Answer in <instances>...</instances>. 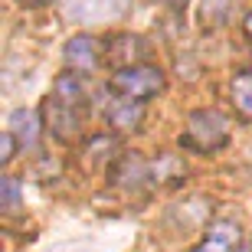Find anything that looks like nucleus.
<instances>
[{
	"instance_id": "1",
	"label": "nucleus",
	"mask_w": 252,
	"mask_h": 252,
	"mask_svg": "<svg viewBox=\"0 0 252 252\" xmlns=\"http://www.w3.org/2000/svg\"><path fill=\"white\" fill-rule=\"evenodd\" d=\"M226 141H229V125H226V118L216 112V108H196V112H190L187 131H184V138H180L184 148L216 151V148H223Z\"/></svg>"
},
{
	"instance_id": "2",
	"label": "nucleus",
	"mask_w": 252,
	"mask_h": 252,
	"mask_svg": "<svg viewBox=\"0 0 252 252\" xmlns=\"http://www.w3.org/2000/svg\"><path fill=\"white\" fill-rule=\"evenodd\" d=\"M160 89H164V75L154 65H128L112 75V92H118L122 98L144 102L151 95H158Z\"/></svg>"
},
{
	"instance_id": "3",
	"label": "nucleus",
	"mask_w": 252,
	"mask_h": 252,
	"mask_svg": "<svg viewBox=\"0 0 252 252\" xmlns=\"http://www.w3.org/2000/svg\"><path fill=\"white\" fill-rule=\"evenodd\" d=\"M43 122H46L49 134L63 144H75L82 138V118H79V108L75 105H65L63 98L49 95L46 105H43Z\"/></svg>"
},
{
	"instance_id": "4",
	"label": "nucleus",
	"mask_w": 252,
	"mask_h": 252,
	"mask_svg": "<svg viewBox=\"0 0 252 252\" xmlns=\"http://www.w3.org/2000/svg\"><path fill=\"white\" fill-rule=\"evenodd\" d=\"M128 10V0H65V17L79 23H108Z\"/></svg>"
},
{
	"instance_id": "5",
	"label": "nucleus",
	"mask_w": 252,
	"mask_h": 252,
	"mask_svg": "<svg viewBox=\"0 0 252 252\" xmlns=\"http://www.w3.org/2000/svg\"><path fill=\"white\" fill-rule=\"evenodd\" d=\"M102 49L105 46L95 36L79 33V36H72L69 43H65V63L72 65V69H79V72H89V69H95V65H98Z\"/></svg>"
},
{
	"instance_id": "6",
	"label": "nucleus",
	"mask_w": 252,
	"mask_h": 252,
	"mask_svg": "<svg viewBox=\"0 0 252 252\" xmlns=\"http://www.w3.org/2000/svg\"><path fill=\"white\" fill-rule=\"evenodd\" d=\"M144 53H148V43L141 36H131V33H122V36H115L112 43H108V63L122 65V69L134 65Z\"/></svg>"
},
{
	"instance_id": "7",
	"label": "nucleus",
	"mask_w": 252,
	"mask_h": 252,
	"mask_svg": "<svg viewBox=\"0 0 252 252\" xmlns=\"http://www.w3.org/2000/svg\"><path fill=\"white\" fill-rule=\"evenodd\" d=\"M236 246H239V229L233 223H216L206 233L203 246H196L193 252H233Z\"/></svg>"
},
{
	"instance_id": "8",
	"label": "nucleus",
	"mask_w": 252,
	"mask_h": 252,
	"mask_svg": "<svg viewBox=\"0 0 252 252\" xmlns=\"http://www.w3.org/2000/svg\"><path fill=\"white\" fill-rule=\"evenodd\" d=\"M10 131H13V138L20 141V148H33V144H36V131H39V115L27 112V108L13 112L10 115Z\"/></svg>"
},
{
	"instance_id": "9",
	"label": "nucleus",
	"mask_w": 252,
	"mask_h": 252,
	"mask_svg": "<svg viewBox=\"0 0 252 252\" xmlns=\"http://www.w3.org/2000/svg\"><path fill=\"white\" fill-rule=\"evenodd\" d=\"M141 118H144V108L134 98H125V102L108 108V122H112L115 131H134L141 125Z\"/></svg>"
},
{
	"instance_id": "10",
	"label": "nucleus",
	"mask_w": 252,
	"mask_h": 252,
	"mask_svg": "<svg viewBox=\"0 0 252 252\" xmlns=\"http://www.w3.org/2000/svg\"><path fill=\"white\" fill-rule=\"evenodd\" d=\"M144 177H148V167H144V160H141L138 154H125V158L115 164V170H112V184H122V187L141 184Z\"/></svg>"
},
{
	"instance_id": "11",
	"label": "nucleus",
	"mask_w": 252,
	"mask_h": 252,
	"mask_svg": "<svg viewBox=\"0 0 252 252\" xmlns=\"http://www.w3.org/2000/svg\"><path fill=\"white\" fill-rule=\"evenodd\" d=\"M53 95L56 98H63L65 105H79L85 98V89H82V79L75 72H63L56 79V89H53Z\"/></svg>"
},
{
	"instance_id": "12",
	"label": "nucleus",
	"mask_w": 252,
	"mask_h": 252,
	"mask_svg": "<svg viewBox=\"0 0 252 252\" xmlns=\"http://www.w3.org/2000/svg\"><path fill=\"white\" fill-rule=\"evenodd\" d=\"M233 105L239 108V115L252 118V72H239L233 79Z\"/></svg>"
},
{
	"instance_id": "13",
	"label": "nucleus",
	"mask_w": 252,
	"mask_h": 252,
	"mask_svg": "<svg viewBox=\"0 0 252 252\" xmlns=\"http://www.w3.org/2000/svg\"><path fill=\"white\" fill-rule=\"evenodd\" d=\"M17 206H20V187H17V180H13V177H7V180H3V210L13 213Z\"/></svg>"
},
{
	"instance_id": "14",
	"label": "nucleus",
	"mask_w": 252,
	"mask_h": 252,
	"mask_svg": "<svg viewBox=\"0 0 252 252\" xmlns=\"http://www.w3.org/2000/svg\"><path fill=\"white\" fill-rule=\"evenodd\" d=\"M13 148H17V138H13V131H3V160H13Z\"/></svg>"
},
{
	"instance_id": "15",
	"label": "nucleus",
	"mask_w": 252,
	"mask_h": 252,
	"mask_svg": "<svg viewBox=\"0 0 252 252\" xmlns=\"http://www.w3.org/2000/svg\"><path fill=\"white\" fill-rule=\"evenodd\" d=\"M160 3H164V7H170V10H184L190 0H160Z\"/></svg>"
},
{
	"instance_id": "16",
	"label": "nucleus",
	"mask_w": 252,
	"mask_h": 252,
	"mask_svg": "<svg viewBox=\"0 0 252 252\" xmlns=\"http://www.w3.org/2000/svg\"><path fill=\"white\" fill-rule=\"evenodd\" d=\"M243 27H246V33H249V36H252V13H249V17H246V23H243Z\"/></svg>"
},
{
	"instance_id": "17",
	"label": "nucleus",
	"mask_w": 252,
	"mask_h": 252,
	"mask_svg": "<svg viewBox=\"0 0 252 252\" xmlns=\"http://www.w3.org/2000/svg\"><path fill=\"white\" fill-rule=\"evenodd\" d=\"M239 252H252V243H246V246H239Z\"/></svg>"
},
{
	"instance_id": "18",
	"label": "nucleus",
	"mask_w": 252,
	"mask_h": 252,
	"mask_svg": "<svg viewBox=\"0 0 252 252\" xmlns=\"http://www.w3.org/2000/svg\"><path fill=\"white\" fill-rule=\"evenodd\" d=\"M30 3H49V0H30Z\"/></svg>"
}]
</instances>
